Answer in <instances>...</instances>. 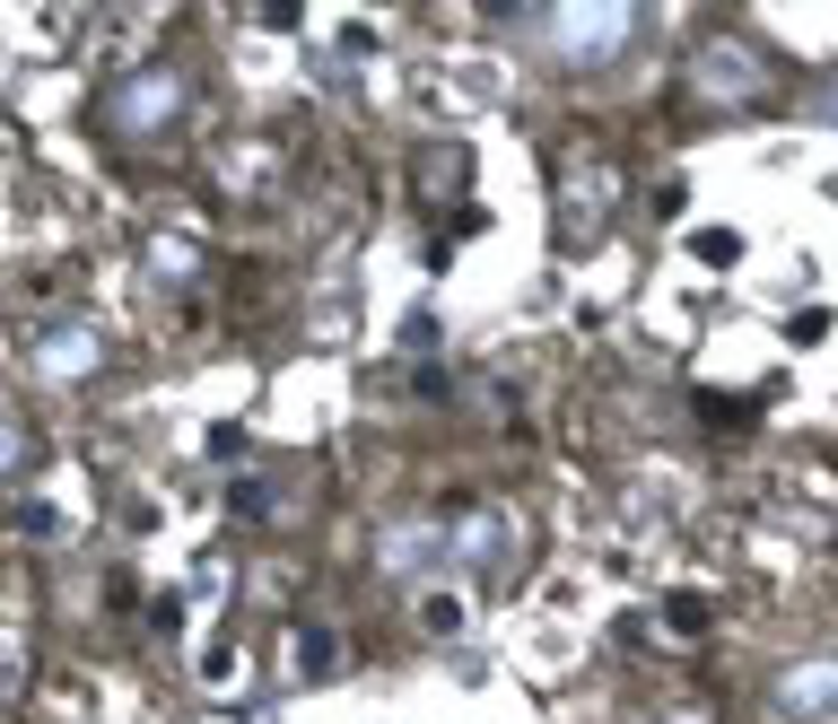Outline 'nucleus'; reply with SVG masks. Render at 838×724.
<instances>
[{
	"mask_svg": "<svg viewBox=\"0 0 838 724\" xmlns=\"http://www.w3.org/2000/svg\"><path fill=\"white\" fill-rule=\"evenodd\" d=\"M664 619L690 637V628H708V603H699V594H673V603H664Z\"/></svg>",
	"mask_w": 838,
	"mask_h": 724,
	"instance_id": "f257e3e1",
	"label": "nucleus"
}]
</instances>
